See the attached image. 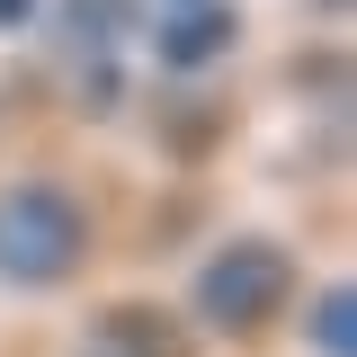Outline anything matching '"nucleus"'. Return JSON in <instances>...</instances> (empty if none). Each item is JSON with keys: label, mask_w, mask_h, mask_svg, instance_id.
<instances>
[{"label": "nucleus", "mask_w": 357, "mask_h": 357, "mask_svg": "<svg viewBox=\"0 0 357 357\" xmlns=\"http://www.w3.org/2000/svg\"><path fill=\"white\" fill-rule=\"evenodd\" d=\"M89 250V215L54 188V178H18L0 188V277L9 286H63Z\"/></svg>", "instance_id": "nucleus-1"}, {"label": "nucleus", "mask_w": 357, "mask_h": 357, "mask_svg": "<svg viewBox=\"0 0 357 357\" xmlns=\"http://www.w3.org/2000/svg\"><path fill=\"white\" fill-rule=\"evenodd\" d=\"M295 295V259L277 250V241H223L215 259L197 268V312L215 321V331H259L277 321V304Z\"/></svg>", "instance_id": "nucleus-2"}, {"label": "nucleus", "mask_w": 357, "mask_h": 357, "mask_svg": "<svg viewBox=\"0 0 357 357\" xmlns=\"http://www.w3.org/2000/svg\"><path fill=\"white\" fill-rule=\"evenodd\" d=\"M81 357H188V331L161 304H107L81 331Z\"/></svg>", "instance_id": "nucleus-3"}, {"label": "nucleus", "mask_w": 357, "mask_h": 357, "mask_svg": "<svg viewBox=\"0 0 357 357\" xmlns=\"http://www.w3.org/2000/svg\"><path fill=\"white\" fill-rule=\"evenodd\" d=\"M241 36V18H232V9H223V0H178L170 18H161V63H170V72H197V63H215L223 45Z\"/></svg>", "instance_id": "nucleus-4"}, {"label": "nucleus", "mask_w": 357, "mask_h": 357, "mask_svg": "<svg viewBox=\"0 0 357 357\" xmlns=\"http://www.w3.org/2000/svg\"><path fill=\"white\" fill-rule=\"evenodd\" d=\"M63 27L72 45H116L134 27V0H63Z\"/></svg>", "instance_id": "nucleus-5"}, {"label": "nucleus", "mask_w": 357, "mask_h": 357, "mask_svg": "<svg viewBox=\"0 0 357 357\" xmlns=\"http://www.w3.org/2000/svg\"><path fill=\"white\" fill-rule=\"evenodd\" d=\"M312 349L321 357H357V295L349 286H331V295L312 304Z\"/></svg>", "instance_id": "nucleus-6"}, {"label": "nucleus", "mask_w": 357, "mask_h": 357, "mask_svg": "<svg viewBox=\"0 0 357 357\" xmlns=\"http://www.w3.org/2000/svg\"><path fill=\"white\" fill-rule=\"evenodd\" d=\"M18 18H27V0H0V27H18Z\"/></svg>", "instance_id": "nucleus-7"}]
</instances>
